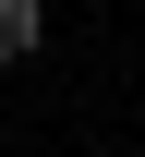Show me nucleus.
Segmentation results:
<instances>
[{
  "mask_svg": "<svg viewBox=\"0 0 145 157\" xmlns=\"http://www.w3.org/2000/svg\"><path fill=\"white\" fill-rule=\"evenodd\" d=\"M48 48V0H0V73Z\"/></svg>",
  "mask_w": 145,
  "mask_h": 157,
  "instance_id": "obj_1",
  "label": "nucleus"
}]
</instances>
